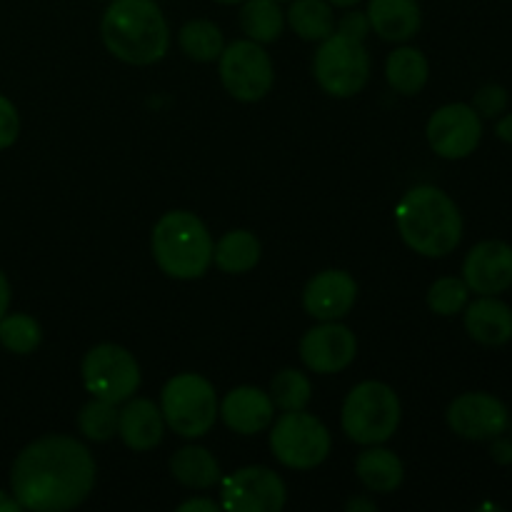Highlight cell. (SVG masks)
Masks as SVG:
<instances>
[{"label":"cell","instance_id":"obj_1","mask_svg":"<svg viewBox=\"0 0 512 512\" xmlns=\"http://www.w3.org/2000/svg\"><path fill=\"white\" fill-rule=\"evenodd\" d=\"M95 460L80 440L45 435L20 450L10 470V495L20 510L65 512L93 493Z\"/></svg>","mask_w":512,"mask_h":512},{"label":"cell","instance_id":"obj_29","mask_svg":"<svg viewBox=\"0 0 512 512\" xmlns=\"http://www.w3.org/2000/svg\"><path fill=\"white\" fill-rule=\"evenodd\" d=\"M310 395H313L310 380L298 370H280L273 378V385H270V400L283 413L305 410L310 403Z\"/></svg>","mask_w":512,"mask_h":512},{"label":"cell","instance_id":"obj_43","mask_svg":"<svg viewBox=\"0 0 512 512\" xmlns=\"http://www.w3.org/2000/svg\"><path fill=\"white\" fill-rule=\"evenodd\" d=\"M275 3H288V0H275Z\"/></svg>","mask_w":512,"mask_h":512},{"label":"cell","instance_id":"obj_16","mask_svg":"<svg viewBox=\"0 0 512 512\" xmlns=\"http://www.w3.org/2000/svg\"><path fill=\"white\" fill-rule=\"evenodd\" d=\"M358 300V283L345 270H323L303 290V308L310 318L328 323L340 320L353 310Z\"/></svg>","mask_w":512,"mask_h":512},{"label":"cell","instance_id":"obj_12","mask_svg":"<svg viewBox=\"0 0 512 512\" xmlns=\"http://www.w3.org/2000/svg\"><path fill=\"white\" fill-rule=\"evenodd\" d=\"M285 483L263 465H250L228 475L220 488L223 508L230 512H280L285 508Z\"/></svg>","mask_w":512,"mask_h":512},{"label":"cell","instance_id":"obj_31","mask_svg":"<svg viewBox=\"0 0 512 512\" xmlns=\"http://www.w3.org/2000/svg\"><path fill=\"white\" fill-rule=\"evenodd\" d=\"M468 298L470 288L465 285L463 278H440L430 285L428 308L433 310L435 315L450 318V315L463 313L465 305H468Z\"/></svg>","mask_w":512,"mask_h":512},{"label":"cell","instance_id":"obj_35","mask_svg":"<svg viewBox=\"0 0 512 512\" xmlns=\"http://www.w3.org/2000/svg\"><path fill=\"white\" fill-rule=\"evenodd\" d=\"M490 458H493L498 465H512V440L505 438V435L493 438V445H490Z\"/></svg>","mask_w":512,"mask_h":512},{"label":"cell","instance_id":"obj_10","mask_svg":"<svg viewBox=\"0 0 512 512\" xmlns=\"http://www.w3.org/2000/svg\"><path fill=\"white\" fill-rule=\"evenodd\" d=\"M220 80L235 100H263L273 88V60L255 40H235L220 53Z\"/></svg>","mask_w":512,"mask_h":512},{"label":"cell","instance_id":"obj_8","mask_svg":"<svg viewBox=\"0 0 512 512\" xmlns=\"http://www.w3.org/2000/svg\"><path fill=\"white\" fill-rule=\"evenodd\" d=\"M270 450L285 468H318L330 453V433L315 415L293 410L275 420L270 430Z\"/></svg>","mask_w":512,"mask_h":512},{"label":"cell","instance_id":"obj_15","mask_svg":"<svg viewBox=\"0 0 512 512\" xmlns=\"http://www.w3.org/2000/svg\"><path fill=\"white\" fill-rule=\"evenodd\" d=\"M463 280L470 293L500 295L512 285V245L483 240L465 255Z\"/></svg>","mask_w":512,"mask_h":512},{"label":"cell","instance_id":"obj_27","mask_svg":"<svg viewBox=\"0 0 512 512\" xmlns=\"http://www.w3.org/2000/svg\"><path fill=\"white\" fill-rule=\"evenodd\" d=\"M178 45L195 63H213L223 53L225 40L218 25L210 20H190L180 28Z\"/></svg>","mask_w":512,"mask_h":512},{"label":"cell","instance_id":"obj_2","mask_svg":"<svg viewBox=\"0 0 512 512\" xmlns=\"http://www.w3.org/2000/svg\"><path fill=\"white\" fill-rule=\"evenodd\" d=\"M400 238L425 258H445L463 238V215L448 193L435 185H418L395 208Z\"/></svg>","mask_w":512,"mask_h":512},{"label":"cell","instance_id":"obj_6","mask_svg":"<svg viewBox=\"0 0 512 512\" xmlns=\"http://www.w3.org/2000/svg\"><path fill=\"white\" fill-rule=\"evenodd\" d=\"M218 398L203 375L183 373L165 383L160 393V413L165 425L183 438H203L218 418Z\"/></svg>","mask_w":512,"mask_h":512},{"label":"cell","instance_id":"obj_23","mask_svg":"<svg viewBox=\"0 0 512 512\" xmlns=\"http://www.w3.org/2000/svg\"><path fill=\"white\" fill-rule=\"evenodd\" d=\"M428 58L418 48H398L385 63V78L400 95H418L428 83Z\"/></svg>","mask_w":512,"mask_h":512},{"label":"cell","instance_id":"obj_11","mask_svg":"<svg viewBox=\"0 0 512 512\" xmlns=\"http://www.w3.org/2000/svg\"><path fill=\"white\" fill-rule=\"evenodd\" d=\"M428 143L440 158L463 160L480 145L483 138V118L475 113L473 105L450 103L435 110L428 120Z\"/></svg>","mask_w":512,"mask_h":512},{"label":"cell","instance_id":"obj_30","mask_svg":"<svg viewBox=\"0 0 512 512\" xmlns=\"http://www.w3.org/2000/svg\"><path fill=\"white\" fill-rule=\"evenodd\" d=\"M118 410L108 400L93 398L78 415V428L80 433L95 443H105L118 433Z\"/></svg>","mask_w":512,"mask_h":512},{"label":"cell","instance_id":"obj_14","mask_svg":"<svg viewBox=\"0 0 512 512\" xmlns=\"http://www.w3.org/2000/svg\"><path fill=\"white\" fill-rule=\"evenodd\" d=\"M358 353V340L350 333V328L340 325L338 320H328L308 333L300 340V360L305 368L320 375H333L348 368Z\"/></svg>","mask_w":512,"mask_h":512},{"label":"cell","instance_id":"obj_36","mask_svg":"<svg viewBox=\"0 0 512 512\" xmlns=\"http://www.w3.org/2000/svg\"><path fill=\"white\" fill-rule=\"evenodd\" d=\"M180 512H190V510H205V512H215L218 510V503L215 500H188L178 508Z\"/></svg>","mask_w":512,"mask_h":512},{"label":"cell","instance_id":"obj_9","mask_svg":"<svg viewBox=\"0 0 512 512\" xmlns=\"http://www.w3.org/2000/svg\"><path fill=\"white\" fill-rule=\"evenodd\" d=\"M83 383L93 398L120 405L140 388V368L120 345H95L83 358Z\"/></svg>","mask_w":512,"mask_h":512},{"label":"cell","instance_id":"obj_26","mask_svg":"<svg viewBox=\"0 0 512 512\" xmlns=\"http://www.w3.org/2000/svg\"><path fill=\"white\" fill-rule=\"evenodd\" d=\"M288 23L303 40H325L335 33L333 5L328 0H293Z\"/></svg>","mask_w":512,"mask_h":512},{"label":"cell","instance_id":"obj_21","mask_svg":"<svg viewBox=\"0 0 512 512\" xmlns=\"http://www.w3.org/2000/svg\"><path fill=\"white\" fill-rule=\"evenodd\" d=\"M355 473H358L360 483L373 493H393L405 478L400 458L393 450L385 448H370L360 453L355 460Z\"/></svg>","mask_w":512,"mask_h":512},{"label":"cell","instance_id":"obj_38","mask_svg":"<svg viewBox=\"0 0 512 512\" xmlns=\"http://www.w3.org/2000/svg\"><path fill=\"white\" fill-rule=\"evenodd\" d=\"M495 133H498L500 140H505V143L512 145V113H508L505 118L498 120V125H495Z\"/></svg>","mask_w":512,"mask_h":512},{"label":"cell","instance_id":"obj_7","mask_svg":"<svg viewBox=\"0 0 512 512\" xmlns=\"http://www.w3.org/2000/svg\"><path fill=\"white\" fill-rule=\"evenodd\" d=\"M313 73L320 88L333 98H353L368 85L370 55L363 40L338 33L320 40L313 60Z\"/></svg>","mask_w":512,"mask_h":512},{"label":"cell","instance_id":"obj_28","mask_svg":"<svg viewBox=\"0 0 512 512\" xmlns=\"http://www.w3.org/2000/svg\"><path fill=\"white\" fill-rule=\"evenodd\" d=\"M43 340L38 320L25 313H5L0 318V345L15 355H30Z\"/></svg>","mask_w":512,"mask_h":512},{"label":"cell","instance_id":"obj_19","mask_svg":"<svg viewBox=\"0 0 512 512\" xmlns=\"http://www.w3.org/2000/svg\"><path fill=\"white\" fill-rule=\"evenodd\" d=\"M165 418L153 400H130L118 415V435L135 453L153 450L163 440Z\"/></svg>","mask_w":512,"mask_h":512},{"label":"cell","instance_id":"obj_33","mask_svg":"<svg viewBox=\"0 0 512 512\" xmlns=\"http://www.w3.org/2000/svg\"><path fill=\"white\" fill-rule=\"evenodd\" d=\"M20 135V115L5 95H0V150L10 148Z\"/></svg>","mask_w":512,"mask_h":512},{"label":"cell","instance_id":"obj_32","mask_svg":"<svg viewBox=\"0 0 512 512\" xmlns=\"http://www.w3.org/2000/svg\"><path fill=\"white\" fill-rule=\"evenodd\" d=\"M508 90L498 83L483 85V88L475 93L473 98V108L480 118H498L500 113H505L508 108Z\"/></svg>","mask_w":512,"mask_h":512},{"label":"cell","instance_id":"obj_5","mask_svg":"<svg viewBox=\"0 0 512 512\" xmlns=\"http://www.w3.org/2000/svg\"><path fill=\"white\" fill-rule=\"evenodd\" d=\"M343 433L358 445H380L400 425V400L390 385L365 380L355 385L343 403Z\"/></svg>","mask_w":512,"mask_h":512},{"label":"cell","instance_id":"obj_39","mask_svg":"<svg viewBox=\"0 0 512 512\" xmlns=\"http://www.w3.org/2000/svg\"><path fill=\"white\" fill-rule=\"evenodd\" d=\"M18 510H20L18 500H15L13 495H8L0 490V512H18Z\"/></svg>","mask_w":512,"mask_h":512},{"label":"cell","instance_id":"obj_40","mask_svg":"<svg viewBox=\"0 0 512 512\" xmlns=\"http://www.w3.org/2000/svg\"><path fill=\"white\" fill-rule=\"evenodd\" d=\"M348 510H368V512H373L375 505L373 503H365V500H350Z\"/></svg>","mask_w":512,"mask_h":512},{"label":"cell","instance_id":"obj_37","mask_svg":"<svg viewBox=\"0 0 512 512\" xmlns=\"http://www.w3.org/2000/svg\"><path fill=\"white\" fill-rule=\"evenodd\" d=\"M8 308H10V283L8 278H5L3 270H0V318L8 313Z\"/></svg>","mask_w":512,"mask_h":512},{"label":"cell","instance_id":"obj_34","mask_svg":"<svg viewBox=\"0 0 512 512\" xmlns=\"http://www.w3.org/2000/svg\"><path fill=\"white\" fill-rule=\"evenodd\" d=\"M338 33L350 35V38L365 40V35L370 33L368 15L358 13V10H353V13H345L343 18H340V23H338Z\"/></svg>","mask_w":512,"mask_h":512},{"label":"cell","instance_id":"obj_42","mask_svg":"<svg viewBox=\"0 0 512 512\" xmlns=\"http://www.w3.org/2000/svg\"><path fill=\"white\" fill-rule=\"evenodd\" d=\"M215 3H220V5H235V3H243V0H215Z\"/></svg>","mask_w":512,"mask_h":512},{"label":"cell","instance_id":"obj_13","mask_svg":"<svg viewBox=\"0 0 512 512\" xmlns=\"http://www.w3.org/2000/svg\"><path fill=\"white\" fill-rule=\"evenodd\" d=\"M448 425L465 440H493L508 430V405L488 393H465L450 403Z\"/></svg>","mask_w":512,"mask_h":512},{"label":"cell","instance_id":"obj_22","mask_svg":"<svg viewBox=\"0 0 512 512\" xmlns=\"http://www.w3.org/2000/svg\"><path fill=\"white\" fill-rule=\"evenodd\" d=\"M170 473L180 485L193 490H208L220 480V465L213 455L198 445L178 450L170 460Z\"/></svg>","mask_w":512,"mask_h":512},{"label":"cell","instance_id":"obj_18","mask_svg":"<svg viewBox=\"0 0 512 512\" xmlns=\"http://www.w3.org/2000/svg\"><path fill=\"white\" fill-rule=\"evenodd\" d=\"M465 330L470 338L488 348H498L512 340V308L498 295H480L465 305Z\"/></svg>","mask_w":512,"mask_h":512},{"label":"cell","instance_id":"obj_3","mask_svg":"<svg viewBox=\"0 0 512 512\" xmlns=\"http://www.w3.org/2000/svg\"><path fill=\"white\" fill-rule=\"evenodd\" d=\"M110 53L128 65H153L170 48V28L155 0H110L100 23Z\"/></svg>","mask_w":512,"mask_h":512},{"label":"cell","instance_id":"obj_25","mask_svg":"<svg viewBox=\"0 0 512 512\" xmlns=\"http://www.w3.org/2000/svg\"><path fill=\"white\" fill-rule=\"evenodd\" d=\"M240 28L255 43H275L283 35L285 13L275 0H243Z\"/></svg>","mask_w":512,"mask_h":512},{"label":"cell","instance_id":"obj_20","mask_svg":"<svg viewBox=\"0 0 512 512\" xmlns=\"http://www.w3.org/2000/svg\"><path fill=\"white\" fill-rule=\"evenodd\" d=\"M370 30L390 43H405L420 30L423 15L415 0H370L368 10Z\"/></svg>","mask_w":512,"mask_h":512},{"label":"cell","instance_id":"obj_24","mask_svg":"<svg viewBox=\"0 0 512 512\" xmlns=\"http://www.w3.org/2000/svg\"><path fill=\"white\" fill-rule=\"evenodd\" d=\"M213 260L223 273H248L260 260V243L248 230H230L213 245Z\"/></svg>","mask_w":512,"mask_h":512},{"label":"cell","instance_id":"obj_4","mask_svg":"<svg viewBox=\"0 0 512 512\" xmlns=\"http://www.w3.org/2000/svg\"><path fill=\"white\" fill-rule=\"evenodd\" d=\"M153 258L168 278L195 280L213 263V238L203 220L188 210H170L153 228Z\"/></svg>","mask_w":512,"mask_h":512},{"label":"cell","instance_id":"obj_41","mask_svg":"<svg viewBox=\"0 0 512 512\" xmlns=\"http://www.w3.org/2000/svg\"><path fill=\"white\" fill-rule=\"evenodd\" d=\"M333 8H355V5L360 3V0H328Z\"/></svg>","mask_w":512,"mask_h":512},{"label":"cell","instance_id":"obj_17","mask_svg":"<svg viewBox=\"0 0 512 512\" xmlns=\"http://www.w3.org/2000/svg\"><path fill=\"white\" fill-rule=\"evenodd\" d=\"M218 415L235 433L258 435L273 423L275 405L268 393H263L260 388L243 385V388H235L225 395L218 408Z\"/></svg>","mask_w":512,"mask_h":512}]
</instances>
